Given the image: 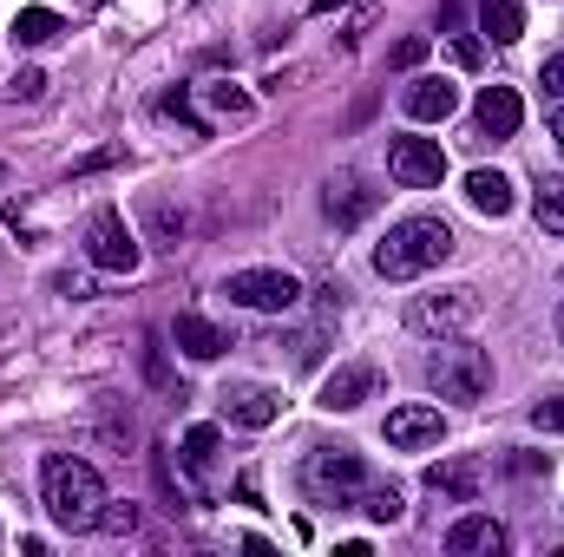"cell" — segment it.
<instances>
[{
	"label": "cell",
	"instance_id": "277c9868",
	"mask_svg": "<svg viewBox=\"0 0 564 557\" xmlns=\"http://www.w3.org/2000/svg\"><path fill=\"white\" fill-rule=\"evenodd\" d=\"M302 492H308V505H361V492H368V466H361V452L355 446H315L308 459H302Z\"/></svg>",
	"mask_w": 564,
	"mask_h": 557
},
{
	"label": "cell",
	"instance_id": "484cf974",
	"mask_svg": "<svg viewBox=\"0 0 564 557\" xmlns=\"http://www.w3.org/2000/svg\"><path fill=\"white\" fill-rule=\"evenodd\" d=\"M7 99H13V106H40V99H46V73H40V66H20V73L7 79Z\"/></svg>",
	"mask_w": 564,
	"mask_h": 557
},
{
	"label": "cell",
	"instance_id": "9a60e30c",
	"mask_svg": "<svg viewBox=\"0 0 564 557\" xmlns=\"http://www.w3.org/2000/svg\"><path fill=\"white\" fill-rule=\"evenodd\" d=\"M368 394H375V361H341V368L322 381V407H328V414H355Z\"/></svg>",
	"mask_w": 564,
	"mask_h": 557
},
{
	"label": "cell",
	"instance_id": "7c38bea8",
	"mask_svg": "<svg viewBox=\"0 0 564 557\" xmlns=\"http://www.w3.org/2000/svg\"><path fill=\"white\" fill-rule=\"evenodd\" d=\"M512 545V532L492 518V512H466V518H453V532H446V551L453 557H499Z\"/></svg>",
	"mask_w": 564,
	"mask_h": 557
},
{
	"label": "cell",
	"instance_id": "60d3db41",
	"mask_svg": "<svg viewBox=\"0 0 564 557\" xmlns=\"http://www.w3.org/2000/svg\"><path fill=\"white\" fill-rule=\"evenodd\" d=\"M0 184H7V164H0Z\"/></svg>",
	"mask_w": 564,
	"mask_h": 557
},
{
	"label": "cell",
	"instance_id": "7a4b0ae2",
	"mask_svg": "<svg viewBox=\"0 0 564 557\" xmlns=\"http://www.w3.org/2000/svg\"><path fill=\"white\" fill-rule=\"evenodd\" d=\"M453 250H459V237H453L446 217H401V223L375 243V276L381 282L426 276V270H440Z\"/></svg>",
	"mask_w": 564,
	"mask_h": 557
},
{
	"label": "cell",
	"instance_id": "cb8c5ba5",
	"mask_svg": "<svg viewBox=\"0 0 564 557\" xmlns=\"http://www.w3.org/2000/svg\"><path fill=\"white\" fill-rule=\"evenodd\" d=\"M184 230H191V217H184V210L151 204V237H158V250H177V243H184Z\"/></svg>",
	"mask_w": 564,
	"mask_h": 557
},
{
	"label": "cell",
	"instance_id": "8d00e7d4",
	"mask_svg": "<svg viewBox=\"0 0 564 557\" xmlns=\"http://www.w3.org/2000/svg\"><path fill=\"white\" fill-rule=\"evenodd\" d=\"M335 7H348V0H308V13H335Z\"/></svg>",
	"mask_w": 564,
	"mask_h": 557
},
{
	"label": "cell",
	"instance_id": "f546056e",
	"mask_svg": "<svg viewBox=\"0 0 564 557\" xmlns=\"http://www.w3.org/2000/svg\"><path fill=\"white\" fill-rule=\"evenodd\" d=\"M532 426H545V433H564V394L539 401V407H532Z\"/></svg>",
	"mask_w": 564,
	"mask_h": 557
},
{
	"label": "cell",
	"instance_id": "52a82bcc",
	"mask_svg": "<svg viewBox=\"0 0 564 557\" xmlns=\"http://www.w3.org/2000/svg\"><path fill=\"white\" fill-rule=\"evenodd\" d=\"M224 295L237 308H250V315H289L308 288L289 276V270H237V276L224 282Z\"/></svg>",
	"mask_w": 564,
	"mask_h": 557
},
{
	"label": "cell",
	"instance_id": "6da1fadb",
	"mask_svg": "<svg viewBox=\"0 0 564 557\" xmlns=\"http://www.w3.org/2000/svg\"><path fill=\"white\" fill-rule=\"evenodd\" d=\"M40 499L59 532H93L106 518V479L79 452H46L40 459Z\"/></svg>",
	"mask_w": 564,
	"mask_h": 557
},
{
	"label": "cell",
	"instance_id": "44dd1931",
	"mask_svg": "<svg viewBox=\"0 0 564 557\" xmlns=\"http://www.w3.org/2000/svg\"><path fill=\"white\" fill-rule=\"evenodd\" d=\"M532 217H539L545 237H564V177H545V171H539V184H532Z\"/></svg>",
	"mask_w": 564,
	"mask_h": 557
},
{
	"label": "cell",
	"instance_id": "8992f818",
	"mask_svg": "<svg viewBox=\"0 0 564 557\" xmlns=\"http://www.w3.org/2000/svg\"><path fill=\"white\" fill-rule=\"evenodd\" d=\"M86 263L106 270V276H132L144 263L139 230H132L119 210H93V223H86Z\"/></svg>",
	"mask_w": 564,
	"mask_h": 557
},
{
	"label": "cell",
	"instance_id": "836d02e7",
	"mask_svg": "<svg viewBox=\"0 0 564 557\" xmlns=\"http://www.w3.org/2000/svg\"><path fill=\"white\" fill-rule=\"evenodd\" d=\"M539 86H545L552 99H564V53H552V59L539 66Z\"/></svg>",
	"mask_w": 564,
	"mask_h": 557
},
{
	"label": "cell",
	"instance_id": "4dcf8cb0",
	"mask_svg": "<svg viewBox=\"0 0 564 557\" xmlns=\"http://www.w3.org/2000/svg\"><path fill=\"white\" fill-rule=\"evenodd\" d=\"M453 59H459L466 73H479V59H486V46H479L473 33H453Z\"/></svg>",
	"mask_w": 564,
	"mask_h": 557
},
{
	"label": "cell",
	"instance_id": "d4e9b609",
	"mask_svg": "<svg viewBox=\"0 0 564 557\" xmlns=\"http://www.w3.org/2000/svg\"><path fill=\"white\" fill-rule=\"evenodd\" d=\"M184 466H191V472L217 466V426H191V433H184Z\"/></svg>",
	"mask_w": 564,
	"mask_h": 557
},
{
	"label": "cell",
	"instance_id": "e575fe53",
	"mask_svg": "<svg viewBox=\"0 0 564 557\" xmlns=\"http://www.w3.org/2000/svg\"><path fill=\"white\" fill-rule=\"evenodd\" d=\"M512 472H552V452H512Z\"/></svg>",
	"mask_w": 564,
	"mask_h": 557
},
{
	"label": "cell",
	"instance_id": "ab89813d",
	"mask_svg": "<svg viewBox=\"0 0 564 557\" xmlns=\"http://www.w3.org/2000/svg\"><path fill=\"white\" fill-rule=\"evenodd\" d=\"M558 341H564V308H558Z\"/></svg>",
	"mask_w": 564,
	"mask_h": 557
},
{
	"label": "cell",
	"instance_id": "2e32d148",
	"mask_svg": "<svg viewBox=\"0 0 564 557\" xmlns=\"http://www.w3.org/2000/svg\"><path fill=\"white\" fill-rule=\"evenodd\" d=\"M171 341H177V348H184L191 361H217V354L230 348V335H224V328H217L210 315H197V308H184V315L171 321Z\"/></svg>",
	"mask_w": 564,
	"mask_h": 557
},
{
	"label": "cell",
	"instance_id": "9c48e42d",
	"mask_svg": "<svg viewBox=\"0 0 564 557\" xmlns=\"http://www.w3.org/2000/svg\"><path fill=\"white\" fill-rule=\"evenodd\" d=\"M426 492H433L440 505H473V499L486 492V459H473V452L433 459V466H426Z\"/></svg>",
	"mask_w": 564,
	"mask_h": 557
},
{
	"label": "cell",
	"instance_id": "ac0fdd59",
	"mask_svg": "<svg viewBox=\"0 0 564 557\" xmlns=\"http://www.w3.org/2000/svg\"><path fill=\"white\" fill-rule=\"evenodd\" d=\"M479 33H486L492 46H512V40L525 33V13H519V0H479Z\"/></svg>",
	"mask_w": 564,
	"mask_h": 557
},
{
	"label": "cell",
	"instance_id": "3957f363",
	"mask_svg": "<svg viewBox=\"0 0 564 557\" xmlns=\"http://www.w3.org/2000/svg\"><path fill=\"white\" fill-rule=\"evenodd\" d=\"M426 387L453 407H479L486 387H492V354L459 341V335H440V348L426 354Z\"/></svg>",
	"mask_w": 564,
	"mask_h": 557
},
{
	"label": "cell",
	"instance_id": "603a6c76",
	"mask_svg": "<svg viewBox=\"0 0 564 557\" xmlns=\"http://www.w3.org/2000/svg\"><path fill=\"white\" fill-rule=\"evenodd\" d=\"M361 512H368L375 525H401V512H408V505H401V492H394V485H375V479H368V492H361Z\"/></svg>",
	"mask_w": 564,
	"mask_h": 557
},
{
	"label": "cell",
	"instance_id": "1f68e13d",
	"mask_svg": "<svg viewBox=\"0 0 564 557\" xmlns=\"http://www.w3.org/2000/svg\"><path fill=\"white\" fill-rule=\"evenodd\" d=\"M119 157H126L119 144H106V151H86V157L73 164V177H93V171H106V164H119Z\"/></svg>",
	"mask_w": 564,
	"mask_h": 557
},
{
	"label": "cell",
	"instance_id": "83f0119b",
	"mask_svg": "<svg viewBox=\"0 0 564 557\" xmlns=\"http://www.w3.org/2000/svg\"><path fill=\"white\" fill-rule=\"evenodd\" d=\"M53 295H66V302H93L99 288H93L86 270H59V276H53Z\"/></svg>",
	"mask_w": 564,
	"mask_h": 557
},
{
	"label": "cell",
	"instance_id": "7402d4cb",
	"mask_svg": "<svg viewBox=\"0 0 564 557\" xmlns=\"http://www.w3.org/2000/svg\"><path fill=\"white\" fill-rule=\"evenodd\" d=\"M204 106L224 112V119H250V112H257V99H250L243 86H230V79H210V86H204Z\"/></svg>",
	"mask_w": 564,
	"mask_h": 557
},
{
	"label": "cell",
	"instance_id": "74e56055",
	"mask_svg": "<svg viewBox=\"0 0 564 557\" xmlns=\"http://www.w3.org/2000/svg\"><path fill=\"white\" fill-rule=\"evenodd\" d=\"M552 139H558V151H564V106L552 112Z\"/></svg>",
	"mask_w": 564,
	"mask_h": 557
},
{
	"label": "cell",
	"instance_id": "e0dca14e",
	"mask_svg": "<svg viewBox=\"0 0 564 557\" xmlns=\"http://www.w3.org/2000/svg\"><path fill=\"white\" fill-rule=\"evenodd\" d=\"M466 204L479 210V217H512V204H519V190H512V177L506 171H466Z\"/></svg>",
	"mask_w": 564,
	"mask_h": 557
},
{
	"label": "cell",
	"instance_id": "4316f807",
	"mask_svg": "<svg viewBox=\"0 0 564 557\" xmlns=\"http://www.w3.org/2000/svg\"><path fill=\"white\" fill-rule=\"evenodd\" d=\"M158 119H177L191 139H204V125L191 119V106H184V92H158Z\"/></svg>",
	"mask_w": 564,
	"mask_h": 557
},
{
	"label": "cell",
	"instance_id": "d6986e66",
	"mask_svg": "<svg viewBox=\"0 0 564 557\" xmlns=\"http://www.w3.org/2000/svg\"><path fill=\"white\" fill-rule=\"evenodd\" d=\"M66 33V20L53 13V7H20L13 13V46H46V40H59Z\"/></svg>",
	"mask_w": 564,
	"mask_h": 557
},
{
	"label": "cell",
	"instance_id": "4fadbf2b",
	"mask_svg": "<svg viewBox=\"0 0 564 557\" xmlns=\"http://www.w3.org/2000/svg\"><path fill=\"white\" fill-rule=\"evenodd\" d=\"M381 433H388V446H394V452H421V446H440V433H446V414L414 401V407H394Z\"/></svg>",
	"mask_w": 564,
	"mask_h": 557
},
{
	"label": "cell",
	"instance_id": "f35d334b",
	"mask_svg": "<svg viewBox=\"0 0 564 557\" xmlns=\"http://www.w3.org/2000/svg\"><path fill=\"white\" fill-rule=\"evenodd\" d=\"M13 341H20V335H0V361H7V354H13Z\"/></svg>",
	"mask_w": 564,
	"mask_h": 557
},
{
	"label": "cell",
	"instance_id": "d6a6232c",
	"mask_svg": "<svg viewBox=\"0 0 564 557\" xmlns=\"http://www.w3.org/2000/svg\"><path fill=\"white\" fill-rule=\"evenodd\" d=\"M421 59H426V33H414V40H401V46H394V66H401V73H414Z\"/></svg>",
	"mask_w": 564,
	"mask_h": 557
},
{
	"label": "cell",
	"instance_id": "f1b7e54d",
	"mask_svg": "<svg viewBox=\"0 0 564 557\" xmlns=\"http://www.w3.org/2000/svg\"><path fill=\"white\" fill-rule=\"evenodd\" d=\"M99 525H106L112 538H126V532L139 525V505H112V499H106V518H99Z\"/></svg>",
	"mask_w": 564,
	"mask_h": 557
},
{
	"label": "cell",
	"instance_id": "5b68a950",
	"mask_svg": "<svg viewBox=\"0 0 564 557\" xmlns=\"http://www.w3.org/2000/svg\"><path fill=\"white\" fill-rule=\"evenodd\" d=\"M473 321H479V288H466V282L459 288H426V295L408 302V328L433 335V341L440 335H466Z\"/></svg>",
	"mask_w": 564,
	"mask_h": 557
},
{
	"label": "cell",
	"instance_id": "30bf717a",
	"mask_svg": "<svg viewBox=\"0 0 564 557\" xmlns=\"http://www.w3.org/2000/svg\"><path fill=\"white\" fill-rule=\"evenodd\" d=\"M217 401H224V419H230V426H250V433L276 426V414H282V394L263 387V381H230Z\"/></svg>",
	"mask_w": 564,
	"mask_h": 557
},
{
	"label": "cell",
	"instance_id": "d590c367",
	"mask_svg": "<svg viewBox=\"0 0 564 557\" xmlns=\"http://www.w3.org/2000/svg\"><path fill=\"white\" fill-rule=\"evenodd\" d=\"M315 302H322V315H335V308H341V282H322Z\"/></svg>",
	"mask_w": 564,
	"mask_h": 557
},
{
	"label": "cell",
	"instance_id": "8fae6325",
	"mask_svg": "<svg viewBox=\"0 0 564 557\" xmlns=\"http://www.w3.org/2000/svg\"><path fill=\"white\" fill-rule=\"evenodd\" d=\"M473 125H479V139H512L519 125H525V99L512 92V86H479V106H473Z\"/></svg>",
	"mask_w": 564,
	"mask_h": 557
},
{
	"label": "cell",
	"instance_id": "ffe728a7",
	"mask_svg": "<svg viewBox=\"0 0 564 557\" xmlns=\"http://www.w3.org/2000/svg\"><path fill=\"white\" fill-rule=\"evenodd\" d=\"M375 210V190H361L355 177H341V184H328V217L341 223V230H355L361 217Z\"/></svg>",
	"mask_w": 564,
	"mask_h": 557
},
{
	"label": "cell",
	"instance_id": "5bb4252c",
	"mask_svg": "<svg viewBox=\"0 0 564 557\" xmlns=\"http://www.w3.org/2000/svg\"><path fill=\"white\" fill-rule=\"evenodd\" d=\"M401 106H408V119H414V125H440V119H453V112H459V86H453V79H440V73H421V79L401 92Z\"/></svg>",
	"mask_w": 564,
	"mask_h": 557
},
{
	"label": "cell",
	"instance_id": "ba28073f",
	"mask_svg": "<svg viewBox=\"0 0 564 557\" xmlns=\"http://www.w3.org/2000/svg\"><path fill=\"white\" fill-rule=\"evenodd\" d=\"M388 177L401 190H440V177H446L440 139H388Z\"/></svg>",
	"mask_w": 564,
	"mask_h": 557
}]
</instances>
